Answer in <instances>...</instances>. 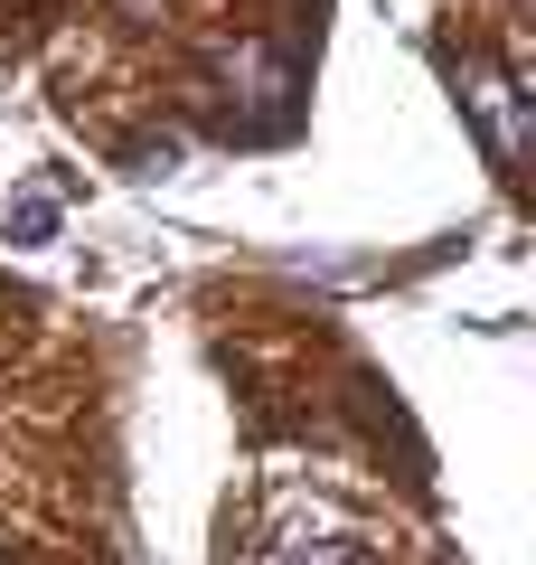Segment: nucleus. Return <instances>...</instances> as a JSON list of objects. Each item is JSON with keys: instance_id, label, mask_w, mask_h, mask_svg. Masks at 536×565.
Segmentation results:
<instances>
[{"instance_id": "nucleus-1", "label": "nucleus", "mask_w": 536, "mask_h": 565, "mask_svg": "<svg viewBox=\"0 0 536 565\" xmlns=\"http://www.w3.org/2000/svg\"><path fill=\"white\" fill-rule=\"evenodd\" d=\"M452 85H461V114L480 122L490 170H499V180H517V161H527V85H517L499 57H452Z\"/></svg>"}, {"instance_id": "nucleus-2", "label": "nucleus", "mask_w": 536, "mask_h": 565, "mask_svg": "<svg viewBox=\"0 0 536 565\" xmlns=\"http://www.w3.org/2000/svg\"><path fill=\"white\" fill-rule=\"evenodd\" d=\"M255 565H367V546L349 527H282L274 546H255Z\"/></svg>"}, {"instance_id": "nucleus-3", "label": "nucleus", "mask_w": 536, "mask_h": 565, "mask_svg": "<svg viewBox=\"0 0 536 565\" xmlns=\"http://www.w3.org/2000/svg\"><path fill=\"white\" fill-rule=\"evenodd\" d=\"M47 226H57V207H47V199H29L20 217H10V236H47Z\"/></svg>"}, {"instance_id": "nucleus-4", "label": "nucleus", "mask_w": 536, "mask_h": 565, "mask_svg": "<svg viewBox=\"0 0 536 565\" xmlns=\"http://www.w3.org/2000/svg\"><path fill=\"white\" fill-rule=\"evenodd\" d=\"M0 10H10V0H0Z\"/></svg>"}, {"instance_id": "nucleus-5", "label": "nucleus", "mask_w": 536, "mask_h": 565, "mask_svg": "<svg viewBox=\"0 0 536 565\" xmlns=\"http://www.w3.org/2000/svg\"><path fill=\"white\" fill-rule=\"evenodd\" d=\"M0 565H10V556H0Z\"/></svg>"}]
</instances>
